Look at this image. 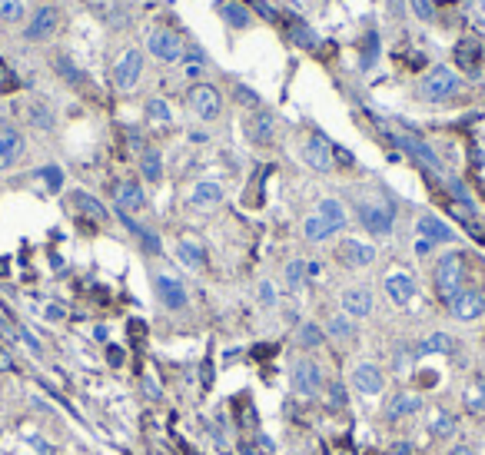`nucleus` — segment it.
<instances>
[{"label":"nucleus","instance_id":"c85d7f7f","mask_svg":"<svg viewBox=\"0 0 485 455\" xmlns=\"http://www.w3.org/2000/svg\"><path fill=\"white\" fill-rule=\"evenodd\" d=\"M302 232H306V240H310V242H322V240H330L336 230H332V226L326 223L320 213H316V216H310V220L302 223Z\"/></svg>","mask_w":485,"mask_h":455},{"label":"nucleus","instance_id":"f8f14e48","mask_svg":"<svg viewBox=\"0 0 485 455\" xmlns=\"http://www.w3.org/2000/svg\"><path fill=\"white\" fill-rule=\"evenodd\" d=\"M57 24H60V10L57 7H40L27 24V40H47L50 34H57Z\"/></svg>","mask_w":485,"mask_h":455},{"label":"nucleus","instance_id":"cd10ccee","mask_svg":"<svg viewBox=\"0 0 485 455\" xmlns=\"http://www.w3.org/2000/svg\"><path fill=\"white\" fill-rule=\"evenodd\" d=\"M146 120L156 126H166V123H173V110H170L166 100L153 97V100H146Z\"/></svg>","mask_w":485,"mask_h":455},{"label":"nucleus","instance_id":"9b49d317","mask_svg":"<svg viewBox=\"0 0 485 455\" xmlns=\"http://www.w3.org/2000/svg\"><path fill=\"white\" fill-rule=\"evenodd\" d=\"M140 73H143V53H140V50H126L123 60H120L117 70H113L117 87L120 90H133L136 80H140Z\"/></svg>","mask_w":485,"mask_h":455},{"label":"nucleus","instance_id":"b1692460","mask_svg":"<svg viewBox=\"0 0 485 455\" xmlns=\"http://www.w3.org/2000/svg\"><path fill=\"white\" fill-rule=\"evenodd\" d=\"M449 356V352H456V339L452 336H446V332H432L429 339L419 342V356Z\"/></svg>","mask_w":485,"mask_h":455},{"label":"nucleus","instance_id":"39448f33","mask_svg":"<svg viewBox=\"0 0 485 455\" xmlns=\"http://www.w3.org/2000/svg\"><path fill=\"white\" fill-rule=\"evenodd\" d=\"M392 206L389 203H359V220L369 232L376 236H389L392 232Z\"/></svg>","mask_w":485,"mask_h":455},{"label":"nucleus","instance_id":"052dcab7","mask_svg":"<svg viewBox=\"0 0 485 455\" xmlns=\"http://www.w3.org/2000/svg\"><path fill=\"white\" fill-rule=\"evenodd\" d=\"M449 455H472V449H469V446H456V449H449Z\"/></svg>","mask_w":485,"mask_h":455},{"label":"nucleus","instance_id":"4c0bfd02","mask_svg":"<svg viewBox=\"0 0 485 455\" xmlns=\"http://www.w3.org/2000/svg\"><path fill=\"white\" fill-rule=\"evenodd\" d=\"M286 282H290V290H300L302 282H306V262L292 260L290 266H286Z\"/></svg>","mask_w":485,"mask_h":455},{"label":"nucleus","instance_id":"c9c22d12","mask_svg":"<svg viewBox=\"0 0 485 455\" xmlns=\"http://www.w3.org/2000/svg\"><path fill=\"white\" fill-rule=\"evenodd\" d=\"M27 120L37 126V130H50V126L57 123V120H53V113H50L47 107H40V103H30V107H27Z\"/></svg>","mask_w":485,"mask_h":455},{"label":"nucleus","instance_id":"a878e982","mask_svg":"<svg viewBox=\"0 0 485 455\" xmlns=\"http://www.w3.org/2000/svg\"><path fill=\"white\" fill-rule=\"evenodd\" d=\"M73 206H77V210H80L83 216H90V220H97V223H107V220H110L107 210H103V206H100L90 193H83V190H80V193H73Z\"/></svg>","mask_w":485,"mask_h":455},{"label":"nucleus","instance_id":"5701e85b","mask_svg":"<svg viewBox=\"0 0 485 455\" xmlns=\"http://www.w3.org/2000/svg\"><path fill=\"white\" fill-rule=\"evenodd\" d=\"M223 200V186L213 183V180H203V183L193 186V193H190V203L193 206H216Z\"/></svg>","mask_w":485,"mask_h":455},{"label":"nucleus","instance_id":"864d4df0","mask_svg":"<svg viewBox=\"0 0 485 455\" xmlns=\"http://www.w3.org/2000/svg\"><path fill=\"white\" fill-rule=\"evenodd\" d=\"M256 442H260V452H266V455L276 452V446H272V439H270V436H260Z\"/></svg>","mask_w":485,"mask_h":455},{"label":"nucleus","instance_id":"e433bc0d","mask_svg":"<svg viewBox=\"0 0 485 455\" xmlns=\"http://www.w3.org/2000/svg\"><path fill=\"white\" fill-rule=\"evenodd\" d=\"M330 336L332 339H340V342L352 339V336H356V326L349 322V316H336V319H330Z\"/></svg>","mask_w":485,"mask_h":455},{"label":"nucleus","instance_id":"a19ab883","mask_svg":"<svg viewBox=\"0 0 485 455\" xmlns=\"http://www.w3.org/2000/svg\"><path fill=\"white\" fill-rule=\"evenodd\" d=\"M376 53H379V37H376V34H369V37H366V47H362V67H372Z\"/></svg>","mask_w":485,"mask_h":455},{"label":"nucleus","instance_id":"49530a36","mask_svg":"<svg viewBox=\"0 0 485 455\" xmlns=\"http://www.w3.org/2000/svg\"><path fill=\"white\" fill-rule=\"evenodd\" d=\"M330 396H332V406H336V409L346 406V389H342V382H332V386H330Z\"/></svg>","mask_w":485,"mask_h":455},{"label":"nucleus","instance_id":"c756f323","mask_svg":"<svg viewBox=\"0 0 485 455\" xmlns=\"http://www.w3.org/2000/svg\"><path fill=\"white\" fill-rule=\"evenodd\" d=\"M320 216L332 226V230H342V226H346V210H342V203H336V200H322Z\"/></svg>","mask_w":485,"mask_h":455},{"label":"nucleus","instance_id":"f3484780","mask_svg":"<svg viewBox=\"0 0 485 455\" xmlns=\"http://www.w3.org/2000/svg\"><path fill=\"white\" fill-rule=\"evenodd\" d=\"M117 206H120V213H136V210H143V203H146V196H143V190L136 186V180H123V183H117Z\"/></svg>","mask_w":485,"mask_h":455},{"label":"nucleus","instance_id":"bb28decb","mask_svg":"<svg viewBox=\"0 0 485 455\" xmlns=\"http://www.w3.org/2000/svg\"><path fill=\"white\" fill-rule=\"evenodd\" d=\"M220 14H223V20L230 27H250V10L242 7V4H236V0H223Z\"/></svg>","mask_w":485,"mask_h":455},{"label":"nucleus","instance_id":"f257e3e1","mask_svg":"<svg viewBox=\"0 0 485 455\" xmlns=\"http://www.w3.org/2000/svg\"><path fill=\"white\" fill-rule=\"evenodd\" d=\"M462 280H466V256L462 252H446L436 262V290L442 300H456V292H462Z\"/></svg>","mask_w":485,"mask_h":455},{"label":"nucleus","instance_id":"603ef678","mask_svg":"<svg viewBox=\"0 0 485 455\" xmlns=\"http://www.w3.org/2000/svg\"><path fill=\"white\" fill-rule=\"evenodd\" d=\"M107 359H110V366H120V362H123V349H120V346H110V349H107Z\"/></svg>","mask_w":485,"mask_h":455},{"label":"nucleus","instance_id":"2eb2a0df","mask_svg":"<svg viewBox=\"0 0 485 455\" xmlns=\"http://www.w3.org/2000/svg\"><path fill=\"white\" fill-rule=\"evenodd\" d=\"M156 296H160V302H163L166 310H183L186 306V290L183 282L173 280V276H156Z\"/></svg>","mask_w":485,"mask_h":455},{"label":"nucleus","instance_id":"c03bdc74","mask_svg":"<svg viewBox=\"0 0 485 455\" xmlns=\"http://www.w3.org/2000/svg\"><path fill=\"white\" fill-rule=\"evenodd\" d=\"M236 100H240V103H246V107H260V97H256V93H252L250 87H236Z\"/></svg>","mask_w":485,"mask_h":455},{"label":"nucleus","instance_id":"37998d69","mask_svg":"<svg viewBox=\"0 0 485 455\" xmlns=\"http://www.w3.org/2000/svg\"><path fill=\"white\" fill-rule=\"evenodd\" d=\"M20 339L27 342V346H30V352H34V356H44V342H40V339H37V336H34V332H30V329H20Z\"/></svg>","mask_w":485,"mask_h":455},{"label":"nucleus","instance_id":"6e6d98bb","mask_svg":"<svg viewBox=\"0 0 485 455\" xmlns=\"http://www.w3.org/2000/svg\"><path fill=\"white\" fill-rule=\"evenodd\" d=\"M432 246H436V242H429V240H419V242H416V252H419V256H426V252L432 250Z\"/></svg>","mask_w":485,"mask_h":455},{"label":"nucleus","instance_id":"f03ea898","mask_svg":"<svg viewBox=\"0 0 485 455\" xmlns=\"http://www.w3.org/2000/svg\"><path fill=\"white\" fill-rule=\"evenodd\" d=\"M292 389L300 392V396H320L322 389V369L312 362V359H296L292 362Z\"/></svg>","mask_w":485,"mask_h":455},{"label":"nucleus","instance_id":"aec40b11","mask_svg":"<svg viewBox=\"0 0 485 455\" xmlns=\"http://www.w3.org/2000/svg\"><path fill=\"white\" fill-rule=\"evenodd\" d=\"M419 232H422V240H429V242H452L456 240V232L449 230L439 216H422V220H419Z\"/></svg>","mask_w":485,"mask_h":455},{"label":"nucleus","instance_id":"2f4dec72","mask_svg":"<svg viewBox=\"0 0 485 455\" xmlns=\"http://www.w3.org/2000/svg\"><path fill=\"white\" fill-rule=\"evenodd\" d=\"M429 432L439 439L452 436V432H456V419L449 416V412H442V409H436V412H432V422H429Z\"/></svg>","mask_w":485,"mask_h":455},{"label":"nucleus","instance_id":"dca6fc26","mask_svg":"<svg viewBox=\"0 0 485 455\" xmlns=\"http://www.w3.org/2000/svg\"><path fill=\"white\" fill-rule=\"evenodd\" d=\"M340 260L352 270H362L369 262L376 260V246H369V242H359V240H346L340 246Z\"/></svg>","mask_w":485,"mask_h":455},{"label":"nucleus","instance_id":"393cba45","mask_svg":"<svg viewBox=\"0 0 485 455\" xmlns=\"http://www.w3.org/2000/svg\"><path fill=\"white\" fill-rule=\"evenodd\" d=\"M176 256H180V262H183V266H190V270H203V266H206L203 250H200V242H193V240H180Z\"/></svg>","mask_w":485,"mask_h":455},{"label":"nucleus","instance_id":"4468645a","mask_svg":"<svg viewBox=\"0 0 485 455\" xmlns=\"http://www.w3.org/2000/svg\"><path fill=\"white\" fill-rule=\"evenodd\" d=\"M386 292L396 306H409L416 300V280L409 272H389L386 276Z\"/></svg>","mask_w":485,"mask_h":455},{"label":"nucleus","instance_id":"0eeeda50","mask_svg":"<svg viewBox=\"0 0 485 455\" xmlns=\"http://www.w3.org/2000/svg\"><path fill=\"white\" fill-rule=\"evenodd\" d=\"M449 310H452V316H456L459 322L479 319V316L485 312V292H479V290H462V292H456V300L449 302Z\"/></svg>","mask_w":485,"mask_h":455},{"label":"nucleus","instance_id":"4be33fe9","mask_svg":"<svg viewBox=\"0 0 485 455\" xmlns=\"http://www.w3.org/2000/svg\"><path fill=\"white\" fill-rule=\"evenodd\" d=\"M479 60H482V44H476V40H462V44H456V63L462 70L476 73Z\"/></svg>","mask_w":485,"mask_h":455},{"label":"nucleus","instance_id":"79ce46f5","mask_svg":"<svg viewBox=\"0 0 485 455\" xmlns=\"http://www.w3.org/2000/svg\"><path fill=\"white\" fill-rule=\"evenodd\" d=\"M0 90H17V77H14V70L0 60Z\"/></svg>","mask_w":485,"mask_h":455},{"label":"nucleus","instance_id":"6ab92c4d","mask_svg":"<svg viewBox=\"0 0 485 455\" xmlns=\"http://www.w3.org/2000/svg\"><path fill=\"white\" fill-rule=\"evenodd\" d=\"M272 130H276V120L272 113H252L246 120V133H250L252 143H270L272 140Z\"/></svg>","mask_w":485,"mask_h":455},{"label":"nucleus","instance_id":"13d9d810","mask_svg":"<svg viewBox=\"0 0 485 455\" xmlns=\"http://www.w3.org/2000/svg\"><path fill=\"white\" fill-rule=\"evenodd\" d=\"M419 379H422V386H436V372H422V376H419Z\"/></svg>","mask_w":485,"mask_h":455},{"label":"nucleus","instance_id":"ddd939ff","mask_svg":"<svg viewBox=\"0 0 485 455\" xmlns=\"http://www.w3.org/2000/svg\"><path fill=\"white\" fill-rule=\"evenodd\" d=\"M392 140H396V146H402V150H406V153H412L419 160V163L426 166V170H432V173H442V160H439L436 153H432V150H429L426 143H422V140H416V136H392Z\"/></svg>","mask_w":485,"mask_h":455},{"label":"nucleus","instance_id":"473e14b6","mask_svg":"<svg viewBox=\"0 0 485 455\" xmlns=\"http://www.w3.org/2000/svg\"><path fill=\"white\" fill-rule=\"evenodd\" d=\"M466 406L472 409V412L485 409V376H476L472 382H469V389H466Z\"/></svg>","mask_w":485,"mask_h":455},{"label":"nucleus","instance_id":"7c9ffc66","mask_svg":"<svg viewBox=\"0 0 485 455\" xmlns=\"http://www.w3.org/2000/svg\"><path fill=\"white\" fill-rule=\"evenodd\" d=\"M140 170H143V176L146 180H160V176H163V160H160V153H156V150H143V153H140Z\"/></svg>","mask_w":485,"mask_h":455},{"label":"nucleus","instance_id":"8fccbe9b","mask_svg":"<svg viewBox=\"0 0 485 455\" xmlns=\"http://www.w3.org/2000/svg\"><path fill=\"white\" fill-rule=\"evenodd\" d=\"M143 392H146L150 399H160V396H163V392H160V386L153 382V376H143Z\"/></svg>","mask_w":485,"mask_h":455},{"label":"nucleus","instance_id":"7ed1b4c3","mask_svg":"<svg viewBox=\"0 0 485 455\" xmlns=\"http://www.w3.org/2000/svg\"><path fill=\"white\" fill-rule=\"evenodd\" d=\"M186 100H190V110H193L200 120H216V116L223 113V100H220L216 87H210V83H196Z\"/></svg>","mask_w":485,"mask_h":455},{"label":"nucleus","instance_id":"a18cd8bd","mask_svg":"<svg viewBox=\"0 0 485 455\" xmlns=\"http://www.w3.org/2000/svg\"><path fill=\"white\" fill-rule=\"evenodd\" d=\"M260 302L262 306H276V286L272 282H260Z\"/></svg>","mask_w":485,"mask_h":455},{"label":"nucleus","instance_id":"680f3d73","mask_svg":"<svg viewBox=\"0 0 485 455\" xmlns=\"http://www.w3.org/2000/svg\"><path fill=\"white\" fill-rule=\"evenodd\" d=\"M240 455H260V452H256L252 446H246V442H242V446H240Z\"/></svg>","mask_w":485,"mask_h":455},{"label":"nucleus","instance_id":"6e6552de","mask_svg":"<svg viewBox=\"0 0 485 455\" xmlns=\"http://www.w3.org/2000/svg\"><path fill=\"white\" fill-rule=\"evenodd\" d=\"M302 160H306L316 173H330L332 160H336V150L330 146V140H322V136H310V140L302 143Z\"/></svg>","mask_w":485,"mask_h":455},{"label":"nucleus","instance_id":"a211bd4d","mask_svg":"<svg viewBox=\"0 0 485 455\" xmlns=\"http://www.w3.org/2000/svg\"><path fill=\"white\" fill-rule=\"evenodd\" d=\"M342 312H346V316H369V312H372V292L346 290L342 292Z\"/></svg>","mask_w":485,"mask_h":455},{"label":"nucleus","instance_id":"58836bf2","mask_svg":"<svg viewBox=\"0 0 485 455\" xmlns=\"http://www.w3.org/2000/svg\"><path fill=\"white\" fill-rule=\"evenodd\" d=\"M37 176L53 190V193L63 186V170H60V166H44V170H37Z\"/></svg>","mask_w":485,"mask_h":455},{"label":"nucleus","instance_id":"f704fd0d","mask_svg":"<svg viewBox=\"0 0 485 455\" xmlns=\"http://www.w3.org/2000/svg\"><path fill=\"white\" fill-rule=\"evenodd\" d=\"M296 342H300L302 349H316L322 342V329L316 322H306V326H300V332H296Z\"/></svg>","mask_w":485,"mask_h":455},{"label":"nucleus","instance_id":"09e8293b","mask_svg":"<svg viewBox=\"0 0 485 455\" xmlns=\"http://www.w3.org/2000/svg\"><path fill=\"white\" fill-rule=\"evenodd\" d=\"M412 10H416V17H422V20L432 17V4H429V0H412Z\"/></svg>","mask_w":485,"mask_h":455},{"label":"nucleus","instance_id":"1a4fd4ad","mask_svg":"<svg viewBox=\"0 0 485 455\" xmlns=\"http://www.w3.org/2000/svg\"><path fill=\"white\" fill-rule=\"evenodd\" d=\"M24 156V136L14 123H0V170H10Z\"/></svg>","mask_w":485,"mask_h":455},{"label":"nucleus","instance_id":"72a5a7b5","mask_svg":"<svg viewBox=\"0 0 485 455\" xmlns=\"http://www.w3.org/2000/svg\"><path fill=\"white\" fill-rule=\"evenodd\" d=\"M290 37H292V44H300V47H316V34H312L300 17H290Z\"/></svg>","mask_w":485,"mask_h":455},{"label":"nucleus","instance_id":"ea45409f","mask_svg":"<svg viewBox=\"0 0 485 455\" xmlns=\"http://www.w3.org/2000/svg\"><path fill=\"white\" fill-rule=\"evenodd\" d=\"M0 17L4 20H20L24 17V4H20V0H0Z\"/></svg>","mask_w":485,"mask_h":455},{"label":"nucleus","instance_id":"20e7f679","mask_svg":"<svg viewBox=\"0 0 485 455\" xmlns=\"http://www.w3.org/2000/svg\"><path fill=\"white\" fill-rule=\"evenodd\" d=\"M456 90H459V77H456V70H449V67H436L426 80H422V97L432 100V103L452 97Z\"/></svg>","mask_w":485,"mask_h":455},{"label":"nucleus","instance_id":"de8ad7c7","mask_svg":"<svg viewBox=\"0 0 485 455\" xmlns=\"http://www.w3.org/2000/svg\"><path fill=\"white\" fill-rule=\"evenodd\" d=\"M44 316H47L50 322H60V319H63V316H67V310H63L60 302H50V306H47V312H44Z\"/></svg>","mask_w":485,"mask_h":455},{"label":"nucleus","instance_id":"bf43d9fd","mask_svg":"<svg viewBox=\"0 0 485 455\" xmlns=\"http://www.w3.org/2000/svg\"><path fill=\"white\" fill-rule=\"evenodd\" d=\"M0 369H14V359H10L4 349H0Z\"/></svg>","mask_w":485,"mask_h":455},{"label":"nucleus","instance_id":"423d86ee","mask_svg":"<svg viewBox=\"0 0 485 455\" xmlns=\"http://www.w3.org/2000/svg\"><path fill=\"white\" fill-rule=\"evenodd\" d=\"M146 47H150V53H153L156 60H163V63H173V60H180V57H183V50H186L183 40L176 37L173 30H153Z\"/></svg>","mask_w":485,"mask_h":455},{"label":"nucleus","instance_id":"3c124183","mask_svg":"<svg viewBox=\"0 0 485 455\" xmlns=\"http://www.w3.org/2000/svg\"><path fill=\"white\" fill-rule=\"evenodd\" d=\"M27 442H30V446H34V449H37V452H40V455H53V449H50V446H47V442H40V439H37V436H27Z\"/></svg>","mask_w":485,"mask_h":455},{"label":"nucleus","instance_id":"4d7b16f0","mask_svg":"<svg viewBox=\"0 0 485 455\" xmlns=\"http://www.w3.org/2000/svg\"><path fill=\"white\" fill-rule=\"evenodd\" d=\"M203 382H206V386L213 382V362H203Z\"/></svg>","mask_w":485,"mask_h":455},{"label":"nucleus","instance_id":"5fc2aeb1","mask_svg":"<svg viewBox=\"0 0 485 455\" xmlns=\"http://www.w3.org/2000/svg\"><path fill=\"white\" fill-rule=\"evenodd\" d=\"M200 73H203V63L200 60H193V63L186 60V77H200Z\"/></svg>","mask_w":485,"mask_h":455},{"label":"nucleus","instance_id":"9d476101","mask_svg":"<svg viewBox=\"0 0 485 455\" xmlns=\"http://www.w3.org/2000/svg\"><path fill=\"white\" fill-rule=\"evenodd\" d=\"M352 386L359 389L362 396H379L386 389V372L372 362H362V366L352 369Z\"/></svg>","mask_w":485,"mask_h":455},{"label":"nucleus","instance_id":"412c9836","mask_svg":"<svg viewBox=\"0 0 485 455\" xmlns=\"http://www.w3.org/2000/svg\"><path fill=\"white\" fill-rule=\"evenodd\" d=\"M419 409H422V399H419L416 392H399V396H392V402H389V419L416 416Z\"/></svg>","mask_w":485,"mask_h":455}]
</instances>
